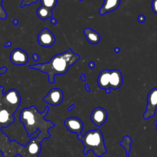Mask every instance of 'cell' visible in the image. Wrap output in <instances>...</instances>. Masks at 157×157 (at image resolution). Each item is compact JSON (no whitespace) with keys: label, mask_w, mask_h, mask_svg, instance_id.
I'll return each mask as SVG.
<instances>
[{"label":"cell","mask_w":157,"mask_h":157,"mask_svg":"<svg viewBox=\"0 0 157 157\" xmlns=\"http://www.w3.org/2000/svg\"><path fill=\"white\" fill-rule=\"evenodd\" d=\"M48 132H40L36 137L31 138L26 145L16 140H9L4 132L0 133V151L3 157H15L19 155L21 157H38L41 151L40 143L44 139L50 138Z\"/></svg>","instance_id":"obj_1"},{"label":"cell","mask_w":157,"mask_h":157,"mask_svg":"<svg viewBox=\"0 0 157 157\" xmlns=\"http://www.w3.org/2000/svg\"><path fill=\"white\" fill-rule=\"evenodd\" d=\"M80 58L78 54L73 52L72 48H69L63 53L53 56L47 63L29 65L28 67L46 73L48 82L50 83H54L55 75L65 74L69 67L74 64Z\"/></svg>","instance_id":"obj_2"},{"label":"cell","mask_w":157,"mask_h":157,"mask_svg":"<svg viewBox=\"0 0 157 157\" xmlns=\"http://www.w3.org/2000/svg\"><path fill=\"white\" fill-rule=\"evenodd\" d=\"M48 110V107L45 106L44 110L40 113L34 105L21 110L19 121L23 125L28 137H30L38 129L40 132H48L50 128L55 126L52 121L44 118Z\"/></svg>","instance_id":"obj_3"},{"label":"cell","mask_w":157,"mask_h":157,"mask_svg":"<svg viewBox=\"0 0 157 157\" xmlns=\"http://www.w3.org/2000/svg\"><path fill=\"white\" fill-rule=\"evenodd\" d=\"M77 139L81 140L84 145L83 155H86L90 150L98 157H102L107 153L104 137L99 129L90 130L83 136L81 134H77Z\"/></svg>","instance_id":"obj_4"},{"label":"cell","mask_w":157,"mask_h":157,"mask_svg":"<svg viewBox=\"0 0 157 157\" xmlns=\"http://www.w3.org/2000/svg\"><path fill=\"white\" fill-rule=\"evenodd\" d=\"M2 91L3 88L0 90V133L2 128H6L13 123L14 113L19 107V105L8 101Z\"/></svg>","instance_id":"obj_5"},{"label":"cell","mask_w":157,"mask_h":157,"mask_svg":"<svg viewBox=\"0 0 157 157\" xmlns=\"http://www.w3.org/2000/svg\"><path fill=\"white\" fill-rule=\"evenodd\" d=\"M157 109V87L152 88L147 96V105L146 110L143 115L144 120H148L153 117Z\"/></svg>","instance_id":"obj_6"},{"label":"cell","mask_w":157,"mask_h":157,"mask_svg":"<svg viewBox=\"0 0 157 157\" xmlns=\"http://www.w3.org/2000/svg\"><path fill=\"white\" fill-rule=\"evenodd\" d=\"M41 6L36 10L37 17L41 20H47L53 17L52 10L57 4V0H39Z\"/></svg>","instance_id":"obj_7"},{"label":"cell","mask_w":157,"mask_h":157,"mask_svg":"<svg viewBox=\"0 0 157 157\" xmlns=\"http://www.w3.org/2000/svg\"><path fill=\"white\" fill-rule=\"evenodd\" d=\"M63 93L61 90L54 88L51 89L47 95L43 98L42 101L52 105L57 106L59 105L63 100Z\"/></svg>","instance_id":"obj_8"},{"label":"cell","mask_w":157,"mask_h":157,"mask_svg":"<svg viewBox=\"0 0 157 157\" xmlns=\"http://www.w3.org/2000/svg\"><path fill=\"white\" fill-rule=\"evenodd\" d=\"M37 42L39 45L44 47H49L55 42L54 34L47 28L43 29L37 36Z\"/></svg>","instance_id":"obj_9"},{"label":"cell","mask_w":157,"mask_h":157,"mask_svg":"<svg viewBox=\"0 0 157 157\" xmlns=\"http://www.w3.org/2000/svg\"><path fill=\"white\" fill-rule=\"evenodd\" d=\"M90 118L93 123L99 127L105 123L107 118V112L102 107H97L91 112Z\"/></svg>","instance_id":"obj_10"},{"label":"cell","mask_w":157,"mask_h":157,"mask_svg":"<svg viewBox=\"0 0 157 157\" xmlns=\"http://www.w3.org/2000/svg\"><path fill=\"white\" fill-rule=\"evenodd\" d=\"M64 124L66 129L71 132L75 134H81L83 129V124L82 121L78 118L75 117H71L67 118Z\"/></svg>","instance_id":"obj_11"},{"label":"cell","mask_w":157,"mask_h":157,"mask_svg":"<svg viewBox=\"0 0 157 157\" xmlns=\"http://www.w3.org/2000/svg\"><path fill=\"white\" fill-rule=\"evenodd\" d=\"M10 59L12 63L17 66L25 65L28 63V56L26 52L21 48L13 49L10 55Z\"/></svg>","instance_id":"obj_12"},{"label":"cell","mask_w":157,"mask_h":157,"mask_svg":"<svg viewBox=\"0 0 157 157\" xmlns=\"http://www.w3.org/2000/svg\"><path fill=\"white\" fill-rule=\"evenodd\" d=\"M110 70L104 69L99 74L97 83L99 88L101 89L105 90L107 93H110V90L109 88V82H110Z\"/></svg>","instance_id":"obj_13"},{"label":"cell","mask_w":157,"mask_h":157,"mask_svg":"<svg viewBox=\"0 0 157 157\" xmlns=\"http://www.w3.org/2000/svg\"><path fill=\"white\" fill-rule=\"evenodd\" d=\"M123 83V77L121 72L118 69L110 70L109 88L112 90H117Z\"/></svg>","instance_id":"obj_14"},{"label":"cell","mask_w":157,"mask_h":157,"mask_svg":"<svg viewBox=\"0 0 157 157\" xmlns=\"http://www.w3.org/2000/svg\"><path fill=\"white\" fill-rule=\"evenodd\" d=\"M120 0H104L102 6L99 10V14L104 15V14L111 12L119 7Z\"/></svg>","instance_id":"obj_15"},{"label":"cell","mask_w":157,"mask_h":157,"mask_svg":"<svg viewBox=\"0 0 157 157\" xmlns=\"http://www.w3.org/2000/svg\"><path fill=\"white\" fill-rule=\"evenodd\" d=\"M84 35L87 41L91 44H98L101 40L99 34L90 28H86L84 29Z\"/></svg>","instance_id":"obj_16"},{"label":"cell","mask_w":157,"mask_h":157,"mask_svg":"<svg viewBox=\"0 0 157 157\" xmlns=\"http://www.w3.org/2000/svg\"><path fill=\"white\" fill-rule=\"evenodd\" d=\"M132 139L129 136H124L123 140L120 142V145H121L126 151V157L129 156L130 150L131 148Z\"/></svg>","instance_id":"obj_17"},{"label":"cell","mask_w":157,"mask_h":157,"mask_svg":"<svg viewBox=\"0 0 157 157\" xmlns=\"http://www.w3.org/2000/svg\"><path fill=\"white\" fill-rule=\"evenodd\" d=\"M2 1L3 0H0V19L4 20L7 18V13L2 6Z\"/></svg>","instance_id":"obj_18"},{"label":"cell","mask_w":157,"mask_h":157,"mask_svg":"<svg viewBox=\"0 0 157 157\" xmlns=\"http://www.w3.org/2000/svg\"><path fill=\"white\" fill-rule=\"evenodd\" d=\"M38 0H22L21 2V7L23 8L25 6H29L33 3L37 2Z\"/></svg>","instance_id":"obj_19"},{"label":"cell","mask_w":157,"mask_h":157,"mask_svg":"<svg viewBox=\"0 0 157 157\" xmlns=\"http://www.w3.org/2000/svg\"><path fill=\"white\" fill-rule=\"evenodd\" d=\"M151 9L155 13H157V0H152Z\"/></svg>","instance_id":"obj_20"},{"label":"cell","mask_w":157,"mask_h":157,"mask_svg":"<svg viewBox=\"0 0 157 157\" xmlns=\"http://www.w3.org/2000/svg\"><path fill=\"white\" fill-rule=\"evenodd\" d=\"M137 20L140 23H144L145 21V17L144 15H140L137 17Z\"/></svg>","instance_id":"obj_21"},{"label":"cell","mask_w":157,"mask_h":157,"mask_svg":"<svg viewBox=\"0 0 157 157\" xmlns=\"http://www.w3.org/2000/svg\"><path fill=\"white\" fill-rule=\"evenodd\" d=\"M33 59L34 60V61H38V59H39V56H38V55L37 54V53H34L33 55Z\"/></svg>","instance_id":"obj_22"},{"label":"cell","mask_w":157,"mask_h":157,"mask_svg":"<svg viewBox=\"0 0 157 157\" xmlns=\"http://www.w3.org/2000/svg\"><path fill=\"white\" fill-rule=\"evenodd\" d=\"M88 67H89L90 68L93 69V68H94V66H95V63H94V62L91 61V62H90V63H88Z\"/></svg>","instance_id":"obj_23"},{"label":"cell","mask_w":157,"mask_h":157,"mask_svg":"<svg viewBox=\"0 0 157 157\" xmlns=\"http://www.w3.org/2000/svg\"><path fill=\"white\" fill-rule=\"evenodd\" d=\"M50 23H51L52 24H53V25H56V19H55V18L52 17V18H50Z\"/></svg>","instance_id":"obj_24"},{"label":"cell","mask_w":157,"mask_h":157,"mask_svg":"<svg viewBox=\"0 0 157 157\" xmlns=\"http://www.w3.org/2000/svg\"><path fill=\"white\" fill-rule=\"evenodd\" d=\"M11 45H12V42H11L10 41H8L7 42H6V43L4 44V47H10Z\"/></svg>","instance_id":"obj_25"},{"label":"cell","mask_w":157,"mask_h":157,"mask_svg":"<svg viewBox=\"0 0 157 157\" xmlns=\"http://www.w3.org/2000/svg\"><path fill=\"white\" fill-rule=\"evenodd\" d=\"M80 78L81 80H82L83 82H85V74L82 73L81 74V75L80 76Z\"/></svg>","instance_id":"obj_26"},{"label":"cell","mask_w":157,"mask_h":157,"mask_svg":"<svg viewBox=\"0 0 157 157\" xmlns=\"http://www.w3.org/2000/svg\"><path fill=\"white\" fill-rule=\"evenodd\" d=\"M85 90H86V91L87 92H90V88H89V86H88V85L87 83L85 84Z\"/></svg>","instance_id":"obj_27"},{"label":"cell","mask_w":157,"mask_h":157,"mask_svg":"<svg viewBox=\"0 0 157 157\" xmlns=\"http://www.w3.org/2000/svg\"><path fill=\"white\" fill-rule=\"evenodd\" d=\"M12 21H13V25L14 26H17V25H18V21L17 19H16V18H15V19H13Z\"/></svg>","instance_id":"obj_28"},{"label":"cell","mask_w":157,"mask_h":157,"mask_svg":"<svg viewBox=\"0 0 157 157\" xmlns=\"http://www.w3.org/2000/svg\"><path fill=\"white\" fill-rule=\"evenodd\" d=\"M75 107V105H74V104H72L70 107H69L68 108H67V110L68 111H70V110H72V109H74V108Z\"/></svg>","instance_id":"obj_29"},{"label":"cell","mask_w":157,"mask_h":157,"mask_svg":"<svg viewBox=\"0 0 157 157\" xmlns=\"http://www.w3.org/2000/svg\"><path fill=\"white\" fill-rule=\"evenodd\" d=\"M120 48L119 47H116L115 49H114V51H115V53H119V52H120Z\"/></svg>","instance_id":"obj_30"},{"label":"cell","mask_w":157,"mask_h":157,"mask_svg":"<svg viewBox=\"0 0 157 157\" xmlns=\"http://www.w3.org/2000/svg\"><path fill=\"white\" fill-rule=\"evenodd\" d=\"M155 123L156 124V131H157V120L155 121Z\"/></svg>","instance_id":"obj_31"},{"label":"cell","mask_w":157,"mask_h":157,"mask_svg":"<svg viewBox=\"0 0 157 157\" xmlns=\"http://www.w3.org/2000/svg\"><path fill=\"white\" fill-rule=\"evenodd\" d=\"M2 88H2V86H0V90H1V89H2Z\"/></svg>","instance_id":"obj_32"},{"label":"cell","mask_w":157,"mask_h":157,"mask_svg":"<svg viewBox=\"0 0 157 157\" xmlns=\"http://www.w3.org/2000/svg\"><path fill=\"white\" fill-rule=\"evenodd\" d=\"M79 1H82V0H79Z\"/></svg>","instance_id":"obj_33"}]
</instances>
